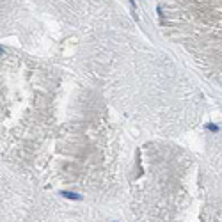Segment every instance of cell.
Returning a JSON list of instances; mask_svg holds the SVG:
<instances>
[{
	"mask_svg": "<svg viewBox=\"0 0 222 222\" xmlns=\"http://www.w3.org/2000/svg\"><path fill=\"white\" fill-rule=\"evenodd\" d=\"M206 130H210V132H219L220 130V126H217V124H213V123H208V124H204Z\"/></svg>",
	"mask_w": 222,
	"mask_h": 222,
	"instance_id": "obj_2",
	"label": "cell"
},
{
	"mask_svg": "<svg viewBox=\"0 0 222 222\" xmlns=\"http://www.w3.org/2000/svg\"><path fill=\"white\" fill-rule=\"evenodd\" d=\"M62 197H68V199H73V201H80L82 199V195L80 194H73V192H61Z\"/></svg>",
	"mask_w": 222,
	"mask_h": 222,
	"instance_id": "obj_1",
	"label": "cell"
},
{
	"mask_svg": "<svg viewBox=\"0 0 222 222\" xmlns=\"http://www.w3.org/2000/svg\"><path fill=\"white\" fill-rule=\"evenodd\" d=\"M0 53H4V48H0Z\"/></svg>",
	"mask_w": 222,
	"mask_h": 222,
	"instance_id": "obj_3",
	"label": "cell"
}]
</instances>
